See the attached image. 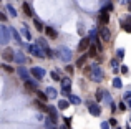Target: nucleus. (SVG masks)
<instances>
[{"label":"nucleus","mask_w":131,"mask_h":129,"mask_svg":"<svg viewBox=\"0 0 131 129\" xmlns=\"http://www.w3.org/2000/svg\"><path fill=\"white\" fill-rule=\"evenodd\" d=\"M0 22H7V15L0 12Z\"/></svg>","instance_id":"ea45409f"},{"label":"nucleus","mask_w":131,"mask_h":129,"mask_svg":"<svg viewBox=\"0 0 131 129\" xmlns=\"http://www.w3.org/2000/svg\"><path fill=\"white\" fill-rule=\"evenodd\" d=\"M110 106H111V111H113V113H115V111H116V104H115V103H111V104H110Z\"/></svg>","instance_id":"c03bdc74"},{"label":"nucleus","mask_w":131,"mask_h":129,"mask_svg":"<svg viewBox=\"0 0 131 129\" xmlns=\"http://www.w3.org/2000/svg\"><path fill=\"white\" fill-rule=\"evenodd\" d=\"M108 22H110V13L108 12H101L100 13V23H101L103 27H106Z\"/></svg>","instance_id":"2eb2a0df"},{"label":"nucleus","mask_w":131,"mask_h":129,"mask_svg":"<svg viewBox=\"0 0 131 129\" xmlns=\"http://www.w3.org/2000/svg\"><path fill=\"white\" fill-rule=\"evenodd\" d=\"M65 123H67V126H70V123H71V119H70V118H65Z\"/></svg>","instance_id":"a18cd8bd"},{"label":"nucleus","mask_w":131,"mask_h":129,"mask_svg":"<svg viewBox=\"0 0 131 129\" xmlns=\"http://www.w3.org/2000/svg\"><path fill=\"white\" fill-rule=\"evenodd\" d=\"M53 53H57L58 58H60L61 61H65V63H70V61H71V56H73L71 50L67 48V46H60V48H58L57 51H53Z\"/></svg>","instance_id":"f03ea898"},{"label":"nucleus","mask_w":131,"mask_h":129,"mask_svg":"<svg viewBox=\"0 0 131 129\" xmlns=\"http://www.w3.org/2000/svg\"><path fill=\"white\" fill-rule=\"evenodd\" d=\"M101 129H110V124H108V121H103V123H101Z\"/></svg>","instance_id":"58836bf2"},{"label":"nucleus","mask_w":131,"mask_h":129,"mask_svg":"<svg viewBox=\"0 0 131 129\" xmlns=\"http://www.w3.org/2000/svg\"><path fill=\"white\" fill-rule=\"evenodd\" d=\"M101 99H103V103H105V104H111V103H113V101H111V96H110V93H108V91H105V89H103Z\"/></svg>","instance_id":"6ab92c4d"},{"label":"nucleus","mask_w":131,"mask_h":129,"mask_svg":"<svg viewBox=\"0 0 131 129\" xmlns=\"http://www.w3.org/2000/svg\"><path fill=\"white\" fill-rule=\"evenodd\" d=\"M88 111H90V114H91V116H95V118H98L100 114H101L100 104H96V103H88Z\"/></svg>","instance_id":"6e6552de"},{"label":"nucleus","mask_w":131,"mask_h":129,"mask_svg":"<svg viewBox=\"0 0 131 129\" xmlns=\"http://www.w3.org/2000/svg\"><path fill=\"white\" fill-rule=\"evenodd\" d=\"M116 55H118V60H123V58H125V50L118 48V50H116Z\"/></svg>","instance_id":"473e14b6"},{"label":"nucleus","mask_w":131,"mask_h":129,"mask_svg":"<svg viewBox=\"0 0 131 129\" xmlns=\"http://www.w3.org/2000/svg\"><path fill=\"white\" fill-rule=\"evenodd\" d=\"M68 106H70V103H68V101H65V99H60V101H58V109H67Z\"/></svg>","instance_id":"cd10ccee"},{"label":"nucleus","mask_w":131,"mask_h":129,"mask_svg":"<svg viewBox=\"0 0 131 129\" xmlns=\"http://www.w3.org/2000/svg\"><path fill=\"white\" fill-rule=\"evenodd\" d=\"M2 56H3V60H5V61H13L15 51H13L12 48H5V50H3V53H2Z\"/></svg>","instance_id":"f8f14e48"},{"label":"nucleus","mask_w":131,"mask_h":129,"mask_svg":"<svg viewBox=\"0 0 131 129\" xmlns=\"http://www.w3.org/2000/svg\"><path fill=\"white\" fill-rule=\"evenodd\" d=\"M111 83H113V86H115V88H118V89H119V88H123V81L119 80L118 76H115V78H113V81H111Z\"/></svg>","instance_id":"393cba45"},{"label":"nucleus","mask_w":131,"mask_h":129,"mask_svg":"<svg viewBox=\"0 0 131 129\" xmlns=\"http://www.w3.org/2000/svg\"><path fill=\"white\" fill-rule=\"evenodd\" d=\"M33 25H35V28L38 30V32H43V28H45V27H43V23L40 22L38 18H35V20H33Z\"/></svg>","instance_id":"bb28decb"},{"label":"nucleus","mask_w":131,"mask_h":129,"mask_svg":"<svg viewBox=\"0 0 131 129\" xmlns=\"http://www.w3.org/2000/svg\"><path fill=\"white\" fill-rule=\"evenodd\" d=\"M25 86L28 88V89H32V91H37L38 83H37V81H33V80H27V81H25Z\"/></svg>","instance_id":"a211bd4d"},{"label":"nucleus","mask_w":131,"mask_h":129,"mask_svg":"<svg viewBox=\"0 0 131 129\" xmlns=\"http://www.w3.org/2000/svg\"><path fill=\"white\" fill-rule=\"evenodd\" d=\"M60 83H61V93L70 94V91H71V80L70 78H63V80H60Z\"/></svg>","instance_id":"20e7f679"},{"label":"nucleus","mask_w":131,"mask_h":129,"mask_svg":"<svg viewBox=\"0 0 131 129\" xmlns=\"http://www.w3.org/2000/svg\"><path fill=\"white\" fill-rule=\"evenodd\" d=\"M45 94H47V98H50V99H55L58 93H57V89H55L53 86H48L47 91H45Z\"/></svg>","instance_id":"dca6fc26"},{"label":"nucleus","mask_w":131,"mask_h":129,"mask_svg":"<svg viewBox=\"0 0 131 129\" xmlns=\"http://www.w3.org/2000/svg\"><path fill=\"white\" fill-rule=\"evenodd\" d=\"M119 71H121V73H125V74H128V66H125V64H123V66H119Z\"/></svg>","instance_id":"c9c22d12"},{"label":"nucleus","mask_w":131,"mask_h":129,"mask_svg":"<svg viewBox=\"0 0 131 129\" xmlns=\"http://www.w3.org/2000/svg\"><path fill=\"white\" fill-rule=\"evenodd\" d=\"M98 33H100V38H101L103 42H110V40H111V32H110L108 27H101V28L98 30Z\"/></svg>","instance_id":"423d86ee"},{"label":"nucleus","mask_w":131,"mask_h":129,"mask_svg":"<svg viewBox=\"0 0 131 129\" xmlns=\"http://www.w3.org/2000/svg\"><path fill=\"white\" fill-rule=\"evenodd\" d=\"M45 127L47 129H55V121L51 119V118H47V119H45Z\"/></svg>","instance_id":"b1692460"},{"label":"nucleus","mask_w":131,"mask_h":129,"mask_svg":"<svg viewBox=\"0 0 131 129\" xmlns=\"http://www.w3.org/2000/svg\"><path fill=\"white\" fill-rule=\"evenodd\" d=\"M28 50H30V53H32L33 56H37V58H45L42 48H40L38 45H30V46H28Z\"/></svg>","instance_id":"9d476101"},{"label":"nucleus","mask_w":131,"mask_h":129,"mask_svg":"<svg viewBox=\"0 0 131 129\" xmlns=\"http://www.w3.org/2000/svg\"><path fill=\"white\" fill-rule=\"evenodd\" d=\"M108 124H110V126H116V119H115V118H113V119H110Z\"/></svg>","instance_id":"79ce46f5"},{"label":"nucleus","mask_w":131,"mask_h":129,"mask_svg":"<svg viewBox=\"0 0 131 129\" xmlns=\"http://www.w3.org/2000/svg\"><path fill=\"white\" fill-rule=\"evenodd\" d=\"M68 103H71V104H80L81 99L78 96H75V94H68Z\"/></svg>","instance_id":"aec40b11"},{"label":"nucleus","mask_w":131,"mask_h":129,"mask_svg":"<svg viewBox=\"0 0 131 129\" xmlns=\"http://www.w3.org/2000/svg\"><path fill=\"white\" fill-rule=\"evenodd\" d=\"M43 32L48 35V38H57V36H58L57 30H55V28H51V27H45V28H43Z\"/></svg>","instance_id":"4468645a"},{"label":"nucleus","mask_w":131,"mask_h":129,"mask_svg":"<svg viewBox=\"0 0 131 129\" xmlns=\"http://www.w3.org/2000/svg\"><path fill=\"white\" fill-rule=\"evenodd\" d=\"M88 46H90V40H88V36H83V38H81V42H80V45H78V50H80V51H85Z\"/></svg>","instance_id":"ddd939ff"},{"label":"nucleus","mask_w":131,"mask_h":129,"mask_svg":"<svg viewBox=\"0 0 131 129\" xmlns=\"http://www.w3.org/2000/svg\"><path fill=\"white\" fill-rule=\"evenodd\" d=\"M22 10L25 12L27 17H33V12H32V7H30V3L23 2V3H22Z\"/></svg>","instance_id":"f3484780"},{"label":"nucleus","mask_w":131,"mask_h":129,"mask_svg":"<svg viewBox=\"0 0 131 129\" xmlns=\"http://www.w3.org/2000/svg\"><path fill=\"white\" fill-rule=\"evenodd\" d=\"M20 32H22V35L25 36V40H32V33L28 32V28H27V25H23V27H22V30H20Z\"/></svg>","instance_id":"412c9836"},{"label":"nucleus","mask_w":131,"mask_h":129,"mask_svg":"<svg viewBox=\"0 0 131 129\" xmlns=\"http://www.w3.org/2000/svg\"><path fill=\"white\" fill-rule=\"evenodd\" d=\"M126 106H129V109H131V99L128 101V104H126Z\"/></svg>","instance_id":"09e8293b"},{"label":"nucleus","mask_w":131,"mask_h":129,"mask_svg":"<svg viewBox=\"0 0 131 129\" xmlns=\"http://www.w3.org/2000/svg\"><path fill=\"white\" fill-rule=\"evenodd\" d=\"M67 71H68V73H73V66H71V64H68V66H67Z\"/></svg>","instance_id":"37998d69"},{"label":"nucleus","mask_w":131,"mask_h":129,"mask_svg":"<svg viewBox=\"0 0 131 129\" xmlns=\"http://www.w3.org/2000/svg\"><path fill=\"white\" fill-rule=\"evenodd\" d=\"M10 42V32L5 25H0V43L2 45H7Z\"/></svg>","instance_id":"7ed1b4c3"},{"label":"nucleus","mask_w":131,"mask_h":129,"mask_svg":"<svg viewBox=\"0 0 131 129\" xmlns=\"http://www.w3.org/2000/svg\"><path fill=\"white\" fill-rule=\"evenodd\" d=\"M126 5H128V8H129V12H131V0H128V2H126Z\"/></svg>","instance_id":"49530a36"},{"label":"nucleus","mask_w":131,"mask_h":129,"mask_svg":"<svg viewBox=\"0 0 131 129\" xmlns=\"http://www.w3.org/2000/svg\"><path fill=\"white\" fill-rule=\"evenodd\" d=\"M8 32H10V35L13 36V40H15V43H17V45H20V46H27L25 43L22 42V38H20V33L17 32V30L13 28V27H10V28H8Z\"/></svg>","instance_id":"1a4fd4ad"},{"label":"nucleus","mask_w":131,"mask_h":129,"mask_svg":"<svg viewBox=\"0 0 131 129\" xmlns=\"http://www.w3.org/2000/svg\"><path fill=\"white\" fill-rule=\"evenodd\" d=\"M126 129H131V127H129V126H128V127H126Z\"/></svg>","instance_id":"8fccbe9b"},{"label":"nucleus","mask_w":131,"mask_h":129,"mask_svg":"<svg viewBox=\"0 0 131 129\" xmlns=\"http://www.w3.org/2000/svg\"><path fill=\"white\" fill-rule=\"evenodd\" d=\"M119 3H121V5H126V0H119Z\"/></svg>","instance_id":"de8ad7c7"},{"label":"nucleus","mask_w":131,"mask_h":129,"mask_svg":"<svg viewBox=\"0 0 131 129\" xmlns=\"http://www.w3.org/2000/svg\"><path fill=\"white\" fill-rule=\"evenodd\" d=\"M101 94H103V89H98V91H96V99H98V101H101Z\"/></svg>","instance_id":"e433bc0d"},{"label":"nucleus","mask_w":131,"mask_h":129,"mask_svg":"<svg viewBox=\"0 0 131 129\" xmlns=\"http://www.w3.org/2000/svg\"><path fill=\"white\" fill-rule=\"evenodd\" d=\"M111 68H113V73H118L119 71V60H111Z\"/></svg>","instance_id":"5701e85b"},{"label":"nucleus","mask_w":131,"mask_h":129,"mask_svg":"<svg viewBox=\"0 0 131 129\" xmlns=\"http://www.w3.org/2000/svg\"><path fill=\"white\" fill-rule=\"evenodd\" d=\"M95 53H96V48H95V46H91V48L88 50V53H86V55H88V58H90V56H93Z\"/></svg>","instance_id":"f704fd0d"},{"label":"nucleus","mask_w":131,"mask_h":129,"mask_svg":"<svg viewBox=\"0 0 131 129\" xmlns=\"http://www.w3.org/2000/svg\"><path fill=\"white\" fill-rule=\"evenodd\" d=\"M7 10H8V13H10V17H17V10H15V8H13V7H12V5H10V3H8V5H7Z\"/></svg>","instance_id":"2f4dec72"},{"label":"nucleus","mask_w":131,"mask_h":129,"mask_svg":"<svg viewBox=\"0 0 131 129\" xmlns=\"http://www.w3.org/2000/svg\"><path fill=\"white\" fill-rule=\"evenodd\" d=\"M2 70L7 71V73H12V71H15L12 66H10V64H7V63H2Z\"/></svg>","instance_id":"7c9ffc66"},{"label":"nucleus","mask_w":131,"mask_h":129,"mask_svg":"<svg viewBox=\"0 0 131 129\" xmlns=\"http://www.w3.org/2000/svg\"><path fill=\"white\" fill-rule=\"evenodd\" d=\"M13 61H17L20 66H23L27 61V56L23 55V51H15V56H13Z\"/></svg>","instance_id":"9b49d317"},{"label":"nucleus","mask_w":131,"mask_h":129,"mask_svg":"<svg viewBox=\"0 0 131 129\" xmlns=\"http://www.w3.org/2000/svg\"><path fill=\"white\" fill-rule=\"evenodd\" d=\"M35 106H37V108H38V109H40V111H45V113H48V108H47V106H45V104H43V103H40V101H37V99H35Z\"/></svg>","instance_id":"c85d7f7f"},{"label":"nucleus","mask_w":131,"mask_h":129,"mask_svg":"<svg viewBox=\"0 0 131 129\" xmlns=\"http://www.w3.org/2000/svg\"><path fill=\"white\" fill-rule=\"evenodd\" d=\"M60 129H65V127H60Z\"/></svg>","instance_id":"3c124183"},{"label":"nucleus","mask_w":131,"mask_h":129,"mask_svg":"<svg viewBox=\"0 0 131 129\" xmlns=\"http://www.w3.org/2000/svg\"><path fill=\"white\" fill-rule=\"evenodd\" d=\"M123 99H125L126 103H128V101L131 99V89H128V91H126V93H125V96H123Z\"/></svg>","instance_id":"72a5a7b5"},{"label":"nucleus","mask_w":131,"mask_h":129,"mask_svg":"<svg viewBox=\"0 0 131 129\" xmlns=\"http://www.w3.org/2000/svg\"><path fill=\"white\" fill-rule=\"evenodd\" d=\"M86 60H88V55H86V53H85V55L81 56L80 60H77V66H83V64H85V61H86Z\"/></svg>","instance_id":"c756f323"},{"label":"nucleus","mask_w":131,"mask_h":129,"mask_svg":"<svg viewBox=\"0 0 131 129\" xmlns=\"http://www.w3.org/2000/svg\"><path fill=\"white\" fill-rule=\"evenodd\" d=\"M51 78H53V80H57V81H60V76H58V73H51L50 74Z\"/></svg>","instance_id":"a19ab883"},{"label":"nucleus","mask_w":131,"mask_h":129,"mask_svg":"<svg viewBox=\"0 0 131 129\" xmlns=\"http://www.w3.org/2000/svg\"><path fill=\"white\" fill-rule=\"evenodd\" d=\"M37 98H38L37 101H40V103H45V101L48 99V98H47V94H45L43 91H38V89H37Z\"/></svg>","instance_id":"4be33fe9"},{"label":"nucleus","mask_w":131,"mask_h":129,"mask_svg":"<svg viewBox=\"0 0 131 129\" xmlns=\"http://www.w3.org/2000/svg\"><path fill=\"white\" fill-rule=\"evenodd\" d=\"M17 74H18V78H20V80H23V81L30 80V71L27 70L25 66H18V68H17Z\"/></svg>","instance_id":"0eeeda50"},{"label":"nucleus","mask_w":131,"mask_h":129,"mask_svg":"<svg viewBox=\"0 0 131 129\" xmlns=\"http://www.w3.org/2000/svg\"><path fill=\"white\" fill-rule=\"evenodd\" d=\"M48 113H50V116H51V119L53 121H57V118H58V113H57V108H48Z\"/></svg>","instance_id":"a878e982"},{"label":"nucleus","mask_w":131,"mask_h":129,"mask_svg":"<svg viewBox=\"0 0 131 129\" xmlns=\"http://www.w3.org/2000/svg\"><path fill=\"white\" fill-rule=\"evenodd\" d=\"M88 74H90V80L96 81V83L103 81V78H105V73H103V70L98 66V64H93V66H91V70L88 71Z\"/></svg>","instance_id":"f257e3e1"},{"label":"nucleus","mask_w":131,"mask_h":129,"mask_svg":"<svg viewBox=\"0 0 131 129\" xmlns=\"http://www.w3.org/2000/svg\"><path fill=\"white\" fill-rule=\"evenodd\" d=\"M30 74H32L35 80H42V78L45 76V70L42 66H33L32 70H30Z\"/></svg>","instance_id":"39448f33"},{"label":"nucleus","mask_w":131,"mask_h":129,"mask_svg":"<svg viewBox=\"0 0 131 129\" xmlns=\"http://www.w3.org/2000/svg\"><path fill=\"white\" fill-rule=\"evenodd\" d=\"M118 108H119V111H126V103H119Z\"/></svg>","instance_id":"4c0bfd02"}]
</instances>
